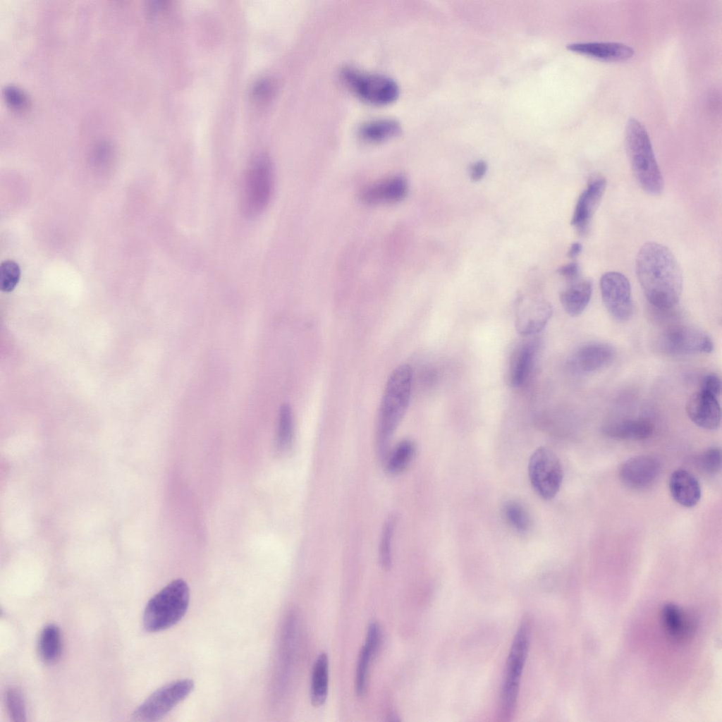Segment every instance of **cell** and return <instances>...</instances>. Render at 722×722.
I'll use <instances>...</instances> for the list:
<instances>
[{
    "instance_id": "6da1fadb",
    "label": "cell",
    "mask_w": 722,
    "mask_h": 722,
    "mask_svg": "<svg viewBox=\"0 0 722 722\" xmlns=\"http://www.w3.org/2000/svg\"><path fill=\"white\" fill-rule=\"evenodd\" d=\"M636 274L648 301L667 310L680 300L683 288L680 267L671 251L662 244L647 242L636 258Z\"/></svg>"
},
{
    "instance_id": "7a4b0ae2",
    "label": "cell",
    "mask_w": 722,
    "mask_h": 722,
    "mask_svg": "<svg viewBox=\"0 0 722 722\" xmlns=\"http://www.w3.org/2000/svg\"><path fill=\"white\" fill-rule=\"evenodd\" d=\"M412 385V371L401 365L389 376L381 400L377 427L379 455L384 460L388 441L403 417L409 405Z\"/></svg>"
},
{
    "instance_id": "3957f363",
    "label": "cell",
    "mask_w": 722,
    "mask_h": 722,
    "mask_svg": "<svg viewBox=\"0 0 722 722\" xmlns=\"http://www.w3.org/2000/svg\"><path fill=\"white\" fill-rule=\"evenodd\" d=\"M625 142L631 169L639 185L651 195L661 194L664 188L663 176L649 135L644 126L635 118L628 121Z\"/></svg>"
},
{
    "instance_id": "277c9868",
    "label": "cell",
    "mask_w": 722,
    "mask_h": 722,
    "mask_svg": "<svg viewBox=\"0 0 722 722\" xmlns=\"http://www.w3.org/2000/svg\"><path fill=\"white\" fill-rule=\"evenodd\" d=\"M524 616L515 632L506 663L501 692L498 717L509 721L515 715L523 669L531 638V621Z\"/></svg>"
},
{
    "instance_id": "5b68a950",
    "label": "cell",
    "mask_w": 722,
    "mask_h": 722,
    "mask_svg": "<svg viewBox=\"0 0 722 722\" xmlns=\"http://www.w3.org/2000/svg\"><path fill=\"white\" fill-rule=\"evenodd\" d=\"M190 601V589L182 579L171 581L147 602L143 613V625L149 632L166 630L185 614Z\"/></svg>"
},
{
    "instance_id": "8992f818",
    "label": "cell",
    "mask_w": 722,
    "mask_h": 722,
    "mask_svg": "<svg viewBox=\"0 0 722 722\" xmlns=\"http://www.w3.org/2000/svg\"><path fill=\"white\" fill-rule=\"evenodd\" d=\"M273 186L271 161L265 154L257 155L248 166L243 180L241 207L246 216L255 217L266 209Z\"/></svg>"
},
{
    "instance_id": "52a82bcc",
    "label": "cell",
    "mask_w": 722,
    "mask_h": 722,
    "mask_svg": "<svg viewBox=\"0 0 722 722\" xmlns=\"http://www.w3.org/2000/svg\"><path fill=\"white\" fill-rule=\"evenodd\" d=\"M341 73L349 88L367 103L386 105L394 102L399 95L398 85L386 75L364 73L350 67L343 69Z\"/></svg>"
},
{
    "instance_id": "ba28073f",
    "label": "cell",
    "mask_w": 722,
    "mask_h": 722,
    "mask_svg": "<svg viewBox=\"0 0 722 722\" xmlns=\"http://www.w3.org/2000/svg\"><path fill=\"white\" fill-rule=\"evenodd\" d=\"M194 688L188 678L177 680L161 687L151 694L133 712L138 721H158L185 699Z\"/></svg>"
},
{
    "instance_id": "9c48e42d",
    "label": "cell",
    "mask_w": 722,
    "mask_h": 722,
    "mask_svg": "<svg viewBox=\"0 0 722 722\" xmlns=\"http://www.w3.org/2000/svg\"><path fill=\"white\" fill-rule=\"evenodd\" d=\"M528 472L532 487L544 499L553 498L561 487L563 471L562 465L551 450L539 447L532 454Z\"/></svg>"
},
{
    "instance_id": "30bf717a",
    "label": "cell",
    "mask_w": 722,
    "mask_h": 722,
    "mask_svg": "<svg viewBox=\"0 0 722 722\" xmlns=\"http://www.w3.org/2000/svg\"><path fill=\"white\" fill-rule=\"evenodd\" d=\"M602 300L608 313L618 321H627L632 315L634 305L631 287L627 277L618 271H608L600 279Z\"/></svg>"
},
{
    "instance_id": "8fae6325",
    "label": "cell",
    "mask_w": 722,
    "mask_h": 722,
    "mask_svg": "<svg viewBox=\"0 0 722 722\" xmlns=\"http://www.w3.org/2000/svg\"><path fill=\"white\" fill-rule=\"evenodd\" d=\"M663 350L673 355L709 353L714 349L710 336L701 329L685 325L673 326L663 334Z\"/></svg>"
},
{
    "instance_id": "7c38bea8",
    "label": "cell",
    "mask_w": 722,
    "mask_h": 722,
    "mask_svg": "<svg viewBox=\"0 0 722 722\" xmlns=\"http://www.w3.org/2000/svg\"><path fill=\"white\" fill-rule=\"evenodd\" d=\"M661 471L659 460L649 455H640L625 461L619 469V478L627 487L643 490L658 480Z\"/></svg>"
},
{
    "instance_id": "4fadbf2b",
    "label": "cell",
    "mask_w": 722,
    "mask_h": 722,
    "mask_svg": "<svg viewBox=\"0 0 722 722\" xmlns=\"http://www.w3.org/2000/svg\"><path fill=\"white\" fill-rule=\"evenodd\" d=\"M606 187V180L601 175L592 176L586 188L580 194L571 220L577 231L585 234Z\"/></svg>"
},
{
    "instance_id": "5bb4252c",
    "label": "cell",
    "mask_w": 722,
    "mask_h": 722,
    "mask_svg": "<svg viewBox=\"0 0 722 722\" xmlns=\"http://www.w3.org/2000/svg\"><path fill=\"white\" fill-rule=\"evenodd\" d=\"M686 412L697 426L715 430L721 424V408L717 398L699 390L692 393L686 403Z\"/></svg>"
},
{
    "instance_id": "9a60e30c",
    "label": "cell",
    "mask_w": 722,
    "mask_h": 722,
    "mask_svg": "<svg viewBox=\"0 0 722 722\" xmlns=\"http://www.w3.org/2000/svg\"><path fill=\"white\" fill-rule=\"evenodd\" d=\"M552 315L551 305L544 301L533 300L520 304L515 316L518 332L525 336L540 332Z\"/></svg>"
},
{
    "instance_id": "2e32d148",
    "label": "cell",
    "mask_w": 722,
    "mask_h": 722,
    "mask_svg": "<svg viewBox=\"0 0 722 722\" xmlns=\"http://www.w3.org/2000/svg\"><path fill=\"white\" fill-rule=\"evenodd\" d=\"M614 357L615 350L611 345L592 341L578 348L573 355V364L578 371L590 373L608 365Z\"/></svg>"
},
{
    "instance_id": "e0dca14e",
    "label": "cell",
    "mask_w": 722,
    "mask_h": 722,
    "mask_svg": "<svg viewBox=\"0 0 722 722\" xmlns=\"http://www.w3.org/2000/svg\"><path fill=\"white\" fill-rule=\"evenodd\" d=\"M567 49L588 57L603 61H621L630 59L634 49L623 43L615 42H575Z\"/></svg>"
},
{
    "instance_id": "ac0fdd59",
    "label": "cell",
    "mask_w": 722,
    "mask_h": 722,
    "mask_svg": "<svg viewBox=\"0 0 722 722\" xmlns=\"http://www.w3.org/2000/svg\"><path fill=\"white\" fill-rule=\"evenodd\" d=\"M407 190L405 178L393 176L367 187L362 193V199L370 204L391 203L403 199Z\"/></svg>"
},
{
    "instance_id": "d6986e66",
    "label": "cell",
    "mask_w": 722,
    "mask_h": 722,
    "mask_svg": "<svg viewBox=\"0 0 722 722\" xmlns=\"http://www.w3.org/2000/svg\"><path fill=\"white\" fill-rule=\"evenodd\" d=\"M668 487L674 501L683 507L692 508L701 498L702 491L698 480L685 469H678L671 474Z\"/></svg>"
},
{
    "instance_id": "ffe728a7",
    "label": "cell",
    "mask_w": 722,
    "mask_h": 722,
    "mask_svg": "<svg viewBox=\"0 0 722 722\" xmlns=\"http://www.w3.org/2000/svg\"><path fill=\"white\" fill-rule=\"evenodd\" d=\"M380 642V628L377 623H372L368 627L365 642L360 650L356 669L355 690L357 695L360 697L365 694L371 659L377 653Z\"/></svg>"
},
{
    "instance_id": "44dd1931",
    "label": "cell",
    "mask_w": 722,
    "mask_h": 722,
    "mask_svg": "<svg viewBox=\"0 0 722 722\" xmlns=\"http://www.w3.org/2000/svg\"><path fill=\"white\" fill-rule=\"evenodd\" d=\"M604 433L619 440H642L649 438L653 432V425L643 418L618 420L606 424Z\"/></svg>"
},
{
    "instance_id": "7402d4cb",
    "label": "cell",
    "mask_w": 722,
    "mask_h": 722,
    "mask_svg": "<svg viewBox=\"0 0 722 722\" xmlns=\"http://www.w3.org/2000/svg\"><path fill=\"white\" fill-rule=\"evenodd\" d=\"M661 619L665 631L673 640L683 642L692 635L694 628L692 619L678 606H664L661 611Z\"/></svg>"
},
{
    "instance_id": "603a6c76",
    "label": "cell",
    "mask_w": 722,
    "mask_h": 722,
    "mask_svg": "<svg viewBox=\"0 0 722 722\" xmlns=\"http://www.w3.org/2000/svg\"><path fill=\"white\" fill-rule=\"evenodd\" d=\"M592 293V283L589 279L575 280L560 294L561 305L568 314H581L588 305Z\"/></svg>"
},
{
    "instance_id": "cb8c5ba5",
    "label": "cell",
    "mask_w": 722,
    "mask_h": 722,
    "mask_svg": "<svg viewBox=\"0 0 722 722\" xmlns=\"http://www.w3.org/2000/svg\"><path fill=\"white\" fill-rule=\"evenodd\" d=\"M534 357V348L530 345L518 348L510 357L506 382L511 387H518L526 379Z\"/></svg>"
},
{
    "instance_id": "d4e9b609",
    "label": "cell",
    "mask_w": 722,
    "mask_h": 722,
    "mask_svg": "<svg viewBox=\"0 0 722 722\" xmlns=\"http://www.w3.org/2000/svg\"><path fill=\"white\" fill-rule=\"evenodd\" d=\"M401 131L400 123L392 118L373 119L362 124L359 130L360 137L368 142L386 141Z\"/></svg>"
},
{
    "instance_id": "484cf974",
    "label": "cell",
    "mask_w": 722,
    "mask_h": 722,
    "mask_svg": "<svg viewBox=\"0 0 722 722\" xmlns=\"http://www.w3.org/2000/svg\"><path fill=\"white\" fill-rule=\"evenodd\" d=\"M329 684V659L322 653L316 659L312 673L310 699L314 706L323 705L326 699Z\"/></svg>"
},
{
    "instance_id": "4316f807",
    "label": "cell",
    "mask_w": 722,
    "mask_h": 722,
    "mask_svg": "<svg viewBox=\"0 0 722 722\" xmlns=\"http://www.w3.org/2000/svg\"><path fill=\"white\" fill-rule=\"evenodd\" d=\"M62 642L61 631L54 624L46 625L40 632L38 640V653L40 659L47 663L56 661L61 653Z\"/></svg>"
},
{
    "instance_id": "83f0119b",
    "label": "cell",
    "mask_w": 722,
    "mask_h": 722,
    "mask_svg": "<svg viewBox=\"0 0 722 722\" xmlns=\"http://www.w3.org/2000/svg\"><path fill=\"white\" fill-rule=\"evenodd\" d=\"M415 451V445L412 441L399 442L384 459L387 471L391 474L403 471L413 459Z\"/></svg>"
},
{
    "instance_id": "f1b7e54d",
    "label": "cell",
    "mask_w": 722,
    "mask_h": 722,
    "mask_svg": "<svg viewBox=\"0 0 722 722\" xmlns=\"http://www.w3.org/2000/svg\"><path fill=\"white\" fill-rule=\"evenodd\" d=\"M294 433L293 412L290 406L283 404L280 408L277 431V444L280 450L289 448L292 443Z\"/></svg>"
},
{
    "instance_id": "f546056e",
    "label": "cell",
    "mask_w": 722,
    "mask_h": 722,
    "mask_svg": "<svg viewBox=\"0 0 722 722\" xmlns=\"http://www.w3.org/2000/svg\"><path fill=\"white\" fill-rule=\"evenodd\" d=\"M503 513L510 526L519 533L526 532L530 525V518L525 507L515 501L504 505Z\"/></svg>"
},
{
    "instance_id": "4dcf8cb0",
    "label": "cell",
    "mask_w": 722,
    "mask_h": 722,
    "mask_svg": "<svg viewBox=\"0 0 722 722\" xmlns=\"http://www.w3.org/2000/svg\"><path fill=\"white\" fill-rule=\"evenodd\" d=\"M5 699L11 720L16 722L25 721V704L20 690L13 687L8 688L6 692Z\"/></svg>"
},
{
    "instance_id": "1f68e13d",
    "label": "cell",
    "mask_w": 722,
    "mask_h": 722,
    "mask_svg": "<svg viewBox=\"0 0 722 722\" xmlns=\"http://www.w3.org/2000/svg\"><path fill=\"white\" fill-rule=\"evenodd\" d=\"M396 518L391 516L385 522L381 534L379 547V560L383 568L388 570L391 565V541L396 524Z\"/></svg>"
},
{
    "instance_id": "d6a6232c",
    "label": "cell",
    "mask_w": 722,
    "mask_h": 722,
    "mask_svg": "<svg viewBox=\"0 0 722 722\" xmlns=\"http://www.w3.org/2000/svg\"><path fill=\"white\" fill-rule=\"evenodd\" d=\"M20 278L19 265L13 260H6L0 265V288L9 293L13 290Z\"/></svg>"
},
{
    "instance_id": "836d02e7",
    "label": "cell",
    "mask_w": 722,
    "mask_h": 722,
    "mask_svg": "<svg viewBox=\"0 0 722 722\" xmlns=\"http://www.w3.org/2000/svg\"><path fill=\"white\" fill-rule=\"evenodd\" d=\"M697 465L704 473L716 475L721 468V452L719 448L711 447L700 453L696 459Z\"/></svg>"
},
{
    "instance_id": "e575fe53",
    "label": "cell",
    "mask_w": 722,
    "mask_h": 722,
    "mask_svg": "<svg viewBox=\"0 0 722 722\" xmlns=\"http://www.w3.org/2000/svg\"><path fill=\"white\" fill-rule=\"evenodd\" d=\"M275 88V84L271 80H262L255 85L252 96L257 102H267L273 96Z\"/></svg>"
},
{
    "instance_id": "d590c367",
    "label": "cell",
    "mask_w": 722,
    "mask_h": 722,
    "mask_svg": "<svg viewBox=\"0 0 722 722\" xmlns=\"http://www.w3.org/2000/svg\"><path fill=\"white\" fill-rule=\"evenodd\" d=\"M699 390L717 398L720 396L721 391V382L719 377L714 373L706 374L701 381Z\"/></svg>"
},
{
    "instance_id": "8d00e7d4",
    "label": "cell",
    "mask_w": 722,
    "mask_h": 722,
    "mask_svg": "<svg viewBox=\"0 0 722 722\" xmlns=\"http://www.w3.org/2000/svg\"><path fill=\"white\" fill-rule=\"evenodd\" d=\"M4 95L7 102L13 107L22 108L27 103L25 94L15 86H7L4 90Z\"/></svg>"
},
{
    "instance_id": "74e56055",
    "label": "cell",
    "mask_w": 722,
    "mask_h": 722,
    "mask_svg": "<svg viewBox=\"0 0 722 722\" xmlns=\"http://www.w3.org/2000/svg\"><path fill=\"white\" fill-rule=\"evenodd\" d=\"M557 271L565 279L575 281L580 274V266L577 262H570L559 267Z\"/></svg>"
},
{
    "instance_id": "f35d334b",
    "label": "cell",
    "mask_w": 722,
    "mask_h": 722,
    "mask_svg": "<svg viewBox=\"0 0 722 722\" xmlns=\"http://www.w3.org/2000/svg\"><path fill=\"white\" fill-rule=\"evenodd\" d=\"M487 170V165L484 161H478L471 165L470 169V177L475 181L480 180L485 175Z\"/></svg>"
},
{
    "instance_id": "ab89813d",
    "label": "cell",
    "mask_w": 722,
    "mask_h": 722,
    "mask_svg": "<svg viewBox=\"0 0 722 722\" xmlns=\"http://www.w3.org/2000/svg\"><path fill=\"white\" fill-rule=\"evenodd\" d=\"M582 246L580 243H574L570 245V247L568 252V256L570 258H575L580 255L582 252Z\"/></svg>"
}]
</instances>
